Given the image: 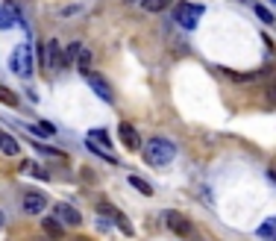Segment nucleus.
Segmentation results:
<instances>
[{
    "mask_svg": "<svg viewBox=\"0 0 276 241\" xmlns=\"http://www.w3.org/2000/svg\"><path fill=\"white\" fill-rule=\"evenodd\" d=\"M80 50H83V44H80V41H71L68 47L62 50V56H65V65H73V62H77V56H80Z\"/></svg>",
    "mask_w": 276,
    "mask_h": 241,
    "instance_id": "18",
    "label": "nucleus"
},
{
    "mask_svg": "<svg viewBox=\"0 0 276 241\" xmlns=\"http://www.w3.org/2000/svg\"><path fill=\"white\" fill-rule=\"evenodd\" d=\"M41 227H44V232L53 235V238H62V235H65L59 227V218H41Z\"/></svg>",
    "mask_w": 276,
    "mask_h": 241,
    "instance_id": "15",
    "label": "nucleus"
},
{
    "mask_svg": "<svg viewBox=\"0 0 276 241\" xmlns=\"http://www.w3.org/2000/svg\"><path fill=\"white\" fill-rule=\"evenodd\" d=\"M168 44H170V50H173V56H185V53H188V44L180 41L173 33H168Z\"/></svg>",
    "mask_w": 276,
    "mask_h": 241,
    "instance_id": "20",
    "label": "nucleus"
},
{
    "mask_svg": "<svg viewBox=\"0 0 276 241\" xmlns=\"http://www.w3.org/2000/svg\"><path fill=\"white\" fill-rule=\"evenodd\" d=\"M256 235L259 238H276V218H267L264 224L256 227Z\"/></svg>",
    "mask_w": 276,
    "mask_h": 241,
    "instance_id": "13",
    "label": "nucleus"
},
{
    "mask_svg": "<svg viewBox=\"0 0 276 241\" xmlns=\"http://www.w3.org/2000/svg\"><path fill=\"white\" fill-rule=\"evenodd\" d=\"M0 103H6V106H18V103H21V97L15 94L12 88H9V85H0Z\"/></svg>",
    "mask_w": 276,
    "mask_h": 241,
    "instance_id": "16",
    "label": "nucleus"
},
{
    "mask_svg": "<svg viewBox=\"0 0 276 241\" xmlns=\"http://www.w3.org/2000/svg\"><path fill=\"white\" fill-rule=\"evenodd\" d=\"M141 153H144V159L150 162V165L162 168V165H170V162H173V156H177V147H173V141H170V138L153 135L150 141H144V144H141Z\"/></svg>",
    "mask_w": 276,
    "mask_h": 241,
    "instance_id": "1",
    "label": "nucleus"
},
{
    "mask_svg": "<svg viewBox=\"0 0 276 241\" xmlns=\"http://www.w3.org/2000/svg\"><path fill=\"white\" fill-rule=\"evenodd\" d=\"M168 6V0H141V9L144 12H162Z\"/></svg>",
    "mask_w": 276,
    "mask_h": 241,
    "instance_id": "22",
    "label": "nucleus"
},
{
    "mask_svg": "<svg viewBox=\"0 0 276 241\" xmlns=\"http://www.w3.org/2000/svg\"><path fill=\"white\" fill-rule=\"evenodd\" d=\"M38 150V153H44V156H53V159H65V153L62 150H53V147H44V144H33Z\"/></svg>",
    "mask_w": 276,
    "mask_h": 241,
    "instance_id": "24",
    "label": "nucleus"
},
{
    "mask_svg": "<svg viewBox=\"0 0 276 241\" xmlns=\"http://www.w3.org/2000/svg\"><path fill=\"white\" fill-rule=\"evenodd\" d=\"M165 224H168V227L173 229L177 235H182V238L194 232V229H191V224H188V221H185V218H182L180 212H173V209H168V212H165Z\"/></svg>",
    "mask_w": 276,
    "mask_h": 241,
    "instance_id": "8",
    "label": "nucleus"
},
{
    "mask_svg": "<svg viewBox=\"0 0 276 241\" xmlns=\"http://www.w3.org/2000/svg\"><path fill=\"white\" fill-rule=\"evenodd\" d=\"M118 138L123 141L127 150H138V147H141V135H138V130H135L132 124H127V120L118 124Z\"/></svg>",
    "mask_w": 276,
    "mask_h": 241,
    "instance_id": "5",
    "label": "nucleus"
},
{
    "mask_svg": "<svg viewBox=\"0 0 276 241\" xmlns=\"http://www.w3.org/2000/svg\"><path fill=\"white\" fill-rule=\"evenodd\" d=\"M12 24H15L12 12H9L6 6H0V30H12Z\"/></svg>",
    "mask_w": 276,
    "mask_h": 241,
    "instance_id": "23",
    "label": "nucleus"
},
{
    "mask_svg": "<svg viewBox=\"0 0 276 241\" xmlns=\"http://www.w3.org/2000/svg\"><path fill=\"white\" fill-rule=\"evenodd\" d=\"M47 65L53 71L65 68V56H62V44L59 41H47Z\"/></svg>",
    "mask_w": 276,
    "mask_h": 241,
    "instance_id": "9",
    "label": "nucleus"
},
{
    "mask_svg": "<svg viewBox=\"0 0 276 241\" xmlns=\"http://www.w3.org/2000/svg\"><path fill=\"white\" fill-rule=\"evenodd\" d=\"M267 100L276 106V85H270V88H267Z\"/></svg>",
    "mask_w": 276,
    "mask_h": 241,
    "instance_id": "28",
    "label": "nucleus"
},
{
    "mask_svg": "<svg viewBox=\"0 0 276 241\" xmlns=\"http://www.w3.org/2000/svg\"><path fill=\"white\" fill-rule=\"evenodd\" d=\"M21 171H24V174H33L36 180H47V171L38 168L36 162H30V159H27V162H21Z\"/></svg>",
    "mask_w": 276,
    "mask_h": 241,
    "instance_id": "17",
    "label": "nucleus"
},
{
    "mask_svg": "<svg viewBox=\"0 0 276 241\" xmlns=\"http://www.w3.org/2000/svg\"><path fill=\"white\" fill-rule=\"evenodd\" d=\"M53 215L59 218L62 224H68V227H80V224H83V215H80L73 206H68V203H56V206H53Z\"/></svg>",
    "mask_w": 276,
    "mask_h": 241,
    "instance_id": "7",
    "label": "nucleus"
},
{
    "mask_svg": "<svg viewBox=\"0 0 276 241\" xmlns=\"http://www.w3.org/2000/svg\"><path fill=\"white\" fill-rule=\"evenodd\" d=\"M88 141H91V144H100V147H112L106 130H91V133H88Z\"/></svg>",
    "mask_w": 276,
    "mask_h": 241,
    "instance_id": "19",
    "label": "nucleus"
},
{
    "mask_svg": "<svg viewBox=\"0 0 276 241\" xmlns=\"http://www.w3.org/2000/svg\"><path fill=\"white\" fill-rule=\"evenodd\" d=\"M30 133L38 135V138H50V135H56V127L47 120H38V124H30Z\"/></svg>",
    "mask_w": 276,
    "mask_h": 241,
    "instance_id": "12",
    "label": "nucleus"
},
{
    "mask_svg": "<svg viewBox=\"0 0 276 241\" xmlns=\"http://www.w3.org/2000/svg\"><path fill=\"white\" fill-rule=\"evenodd\" d=\"M253 9H256V15H259V18H262L264 24H273V12H267V9H264V6H259V3H256V6H253Z\"/></svg>",
    "mask_w": 276,
    "mask_h": 241,
    "instance_id": "25",
    "label": "nucleus"
},
{
    "mask_svg": "<svg viewBox=\"0 0 276 241\" xmlns=\"http://www.w3.org/2000/svg\"><path fill=\"white\" fill-rule=\"evenodd\" d=\"M203 15H206V6H200V3H182L173 18H177V24L188 33V30H197V24H200Z\"/></svg>",
    "mask_w": 276,
    "mask_h": 241,
    "instance_id": "2",
    "label": "nucleus"
},
{
    "mask_svg": "<svg viewBox=\"0 0 276 241\" xmlns=\"http://www.w3.org/2000/svg\"><path fill=\"white\" fill-rule=\"evenodd\" d=\"M0 153H3V156H18V153H21V144L15 141L12 135L0 133Z\"/></svg>",
    "mask_w": 276,
    "mask_h": 241,
    "instance_id": "11",
    "label": "nucleus"
},
{
    "mask_svg": "<svg viewBox=\"0 0 276 241\" xmlns=\"http://www.w3.org/2000/svg\"><path fill=\"white\" fill-rule=\"evenodd\" d=\"M97 212H103V215H109V218H112V221H115V224H118L120 229H123V232H127V235L132 232V227L127 224V221H123V215H120V212L115 209V206H109V203H97Z\"/></svg>",
    "mask_w": 276,
    "mask_h": 241,
    "instance_id": "10",
    "label": "nucleus"
},
{
    "mask_svg": "<svg viewBox=\"0 0 276 241\" xmlns=\"http://www.w3.org/2000/svg\"><path fill=\"white\" fill-rule=\"evenodd\" d=\"M83 77H85V83L91 85V91H94L103 103H115V91H112V85H109V80L103 77V74L88 71V74H83Z\"/></svg>",
    "mask_w": 276,
    "mask_h": 241,
    "instance_id": "3",
    "label": "nucleus"
},
{
    "mask_svg": "<svg viewBox=\"0 0 276 241\" xmlns=\"http://www.w3.org/2000/svg\"><path fill=\"white\" fill-rule=\"evenodd\" d=\"M36 59H38V65H41V68L47 65V44H44V41L36 47Z\"/></svg>",
    "mask_w": 276,
    "mask_h": 241,
    "instance_id": "26",
    "label": "nucleus"
},
{
    "mask_svg": "<svg viewBox=\"0 0 276 241\" xmlns=\"http://www.w3.org/2000/svg\"><path fill=\"white\" fill-rule=\"evenodd\" d=\"M44 209H47V194H38V191L24 194V212L27 215H41Z\"/></svg>",
    "mask_w": 276,
    "mask_h": 241,
    "instance_id": "6",
    "label": "nucleus"
},
{
    "mask_svg": "<svg viewBox=\"0 0 276 241\" xmlns=\"http://www.w3.org/2000/svg\"><path fill=\"white\" fill-rule=\"evenodd\" d=\"M9 68L15 74H21V77H33V53H30V47H15Z\"/></svg>",
    "mask_w": 276,
    "mask_h": 241,
    "instance_id": "4",
    "label": "nucleus"
},
{
    "mask_svg": "<svg viewBox=\"0 0 276 241\" xmlns=\"http://www.w3.org/2000/svg\"><path fill=\"white\" fill-rule=\"evenodd\" d=\"M0 227H3V212H0Z\"/></svg>",
    "mask_w": 276,
    "mask_h": 241,
    "instance_id": "29",
    "label": "nucleus"
},
{
    "mask_svg": "<svg viewBox=\"0 0 276 241\" xmlns=\"http://www.w3.org/2000/svg\"><path fill=\"white\" fill-rule=\"evenodd\" d=\"M130 3H135V0H130Z\"/></svg>",
    "mask_w": 276,
    "mask_h": 241,
    "instance_id": "30",
    "label": "nucleus"
},
{
    "mask_svg": "<svg viewBox=\"0 0 276 241\" xmlns=\"http://www.w3.org/2000/svg\"><path fill=\"white\" fill-rule=\"evenodd\" d=\"M77 12H83V6H68V9H62V18H68V15H77Z\"/></svg>",
    "mask_w": 276,
    "mask_h": 241,
    "instance_id": "27",
    "label": "nucleus"
},
{
    "mask_svg": "<svg viewBox=\"0 0 276 241\" xmlns=\"http://www.w3.org/2000/svg\"><path fill=\"white\" fill-rule=\"evenodd\" d=\"M77 65H80V71L83 74H88L91 71V50H80V56H77Z\"/></svg>",
    "mask_w": 276,
    "mask_h": 241,
    "instance_id": "21",
    "label": "nucleus"
},
{
    "mask_svg": "<svg viewBox=\"0 0 276 241\" xmlns=\"http://www.w3.org/2000/svg\"><path fill=\"white\" fill-rule=\"evenodd\" d=\"M130 185L135 188V191H141L144 197H153V185H150L147 180H141L138 174H130Z\"/></svg>",
    "mask_w": 276,
    "mask_h": 241,
    "instance_id": "14",
    "label": "nucleus"
}]
</instances>
